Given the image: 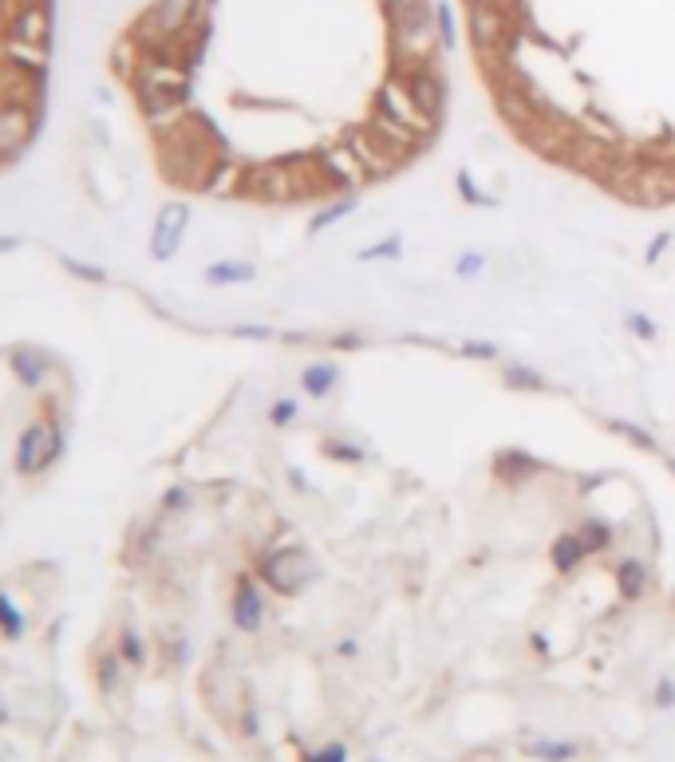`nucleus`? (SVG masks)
Segmentation results:
<instances>
[{
	"label": "nucleus",
	"instance_id": "obj_1",
	"mask_svg": "<svg viewBox=\"0 0 675 762\" xmlns=\"http://www.w3.org/2000/svg\"><path fill=\"white\" fill-rule=\"evenodd\" d=\"M391 40H395V56L408 60L411 68L431 63L434 48H439V25L427 4H411V9H391ZM408 68V71H411Z\"/></svg>",
	"mask_w": 675,
	"mask_h": 762
},
{
	"label": "nucleus",
	"instance_id": "obj_2",
	"mask_svg": "<svg viewBox=\"0 0 675 762\" xmlns=\"http://www.w3.org/2000/svg\"><path fill=\"white\" fill-rule=\"evenodd\" d=\"M186 68L170 60H150L143 63V71L135 76V91H139V104L147 115H163V111H178L186 104Z\"/></svg>",
	"mask_w": 675,
	"mask_h": 762
},
{
	"label": "nucleus",
	"instance_id": "obj_3",
	"mask_svg": "<svg viewBox=\"0 0 675 762\" xmlns=\"http://www.w3.org/2000/svg\"><path fill=\"white\" fill-rule=\"evenodd\" d=\"M257 573H261V580H265L273 593H281V597H293V593L309 589L321 569H316V561H312L309 549L285 546V549H265V554L257 557Z\"/></svg>",
	"mask_w": 675,
	"mask_h": 762
},
{
	"label": "nucleus",
	"instance_id": "obj_4",
	"mask_svg": "<svg viewBox=\"0 0 675 762\" xmlns=\"http://www.w3.org/2000/svg\"><path fill=\"white\" fill-rule=\"evenodd\" d=\"M202 0H155L147 9V17L139 20V36L147 43H170L178 36H186L198 20Z\"/></svg>",
	"mask_w": 675,
	"mask_h": 762
},
{
	"label": "nucleus",
	"instance_id": "obj_5",
	"mask_svg": "<svg viewBox=\"0 0 675 762\" xmlns=\"http://www.w3.org/2000/svg\"><path fill=\"white\" fill-rule=\"evenodd\" d=\"M186 226H190V206H186V202H170V206L158 209L155 234H150V257L170 261L174 253L183 250Z\"/></svg>",
	"mask_w": 675,
	"mask_h": 762
},
{
	"label": "nucleus",
	"instance_id": "obj_6",
	"mask_svg": "<svg viewBox=\"0 0 675 762\" xmlns=\"http://www.w3.org/2000/svg\"><path fill=\"white\" fill-rule=\"evenodd\" d=\"M403 84H408V91H411V99L419 104V111H423L427 119L439 127L442 115H447V84H442L439 71H434L431 63H423V68H411Z\"/></svg>",
	"mask_w": 675,
	"mask_h": 762
},
{
	"label": "nucleus",
	"instance_id": "obj_7",
	"mask_svg": "<svg viewBox=\"0 0 675 762\" xmlns=\"http://www.w3.org/2000/svg\"><path fill=\"white\" fill-rule=\"evenodd\" d=\"M380 111L391 115V119H399L403 127L419 130V135H431V130H434V123L419 111V104L411 99V91H408V84H403V79H388V84L380 87Z\"/></svg>",
	"mask_w": 675,
	"mask_h": 762
},
{
	"label": "nucleus",
	"instance_id": "obj_8",
	"mask_svg": "<svg viewBox=\"0 0 675 762\" xmlns=\"http://www.w3.org/2000/svg\"><path fill=\"white\" fill-rule=\"evenodd\" d=\"M56 447H60V442H56L52 427L32 423L17 442V470L20 475H40V470L56 459Z\"/></svg>",
	"mask_w": 675,
	"mask_h": 762
},
{
	"label": "nucleus",
	"instance_id": "obj_9",
	"mask_svg": "<svg viewBox=\"0 0 675 762\" xmlns=\"http://www.w3.org/2000/svg\"><path fill=\"white\" fill-rule=\"evenodd\" d=\"M470 36H475L478 52H498L510 36V17L502 4H470Z\"/></svg>",
	"mask_w": 675,
	"mask_h": 762
},
{
	"label": "nucleus",
	"instance_id": "obj_10",
	"mask_svg": "<svg viewBox=\"0 0 675 762\" xmlns=\"http://www.w3.org/2000/svg\"><path fill=\"white\" fill-rule=\"evenodd\" d=\"M229 616H234V624L242 633H261V624H265V597H261L253 577H237L234 600H229Z\"/></svg>",
	"mask_w": 675,
	"mask_h": 762
},
{
	"label": "nucleus",
	"instance_id": "obj_11",
	"mask_svg": "<svg viewBox=\"0 0 675 762\" xmlns=\"http://www.w3.org/2000/svg\"><path fill=\"white\" fill-rule=\"evenodd\" d=\"M321 170H329V178L336 186H348V190H355V186H364L372 174H368V166L360 163V155H355L352 147H336L329 150V155L321 158Z\"/></svg>",
	"mask_w": 675,
	"mask_h": 762
},
{
	"label": "nucleus",
	"instance_id": "obj_12",
	"mask_svg": "<svg viewBox=\"0 0 675 762\" xmlns=\"http://www.w3.org/2000/svg\"><path fill=\"white\" fill-rule=\"evenodd\" d=\"M32 135V115L28 107H0V163L20 155Z\"/></svg>",
	"mask_w": 675,
	"mask_h": 762
},
{
	"label": "nucleus",
	"instance_id": "obj_13",
	"mask_svg": "<svg viewBox=\"0 0 675 762\" xmlns=\"http://www.w3.org/2000/svg\"><path fill=\"white\" fill-rule=\"evenodd\" d=\"M628 194H633L636 202H644V206H664V202L675 198V170H667V166L636 170V186Z\"/></svg>",
	"mask_w": 675,
	"mask_h": 762
},
{
	"label": "nucleus",
	"instance_id": "obj_14",
	"mask_svg": "<svg viewBox=\"0 0 675 762\" xmlns=\"http://www.w3.org/2000/svg\"><path fill=\"white\" fill-rule=\"evenodd\" d=\"M296 170H281V166H265V170H257V194L261 198H268V202H285V198H293L296 194V178H293Z\"/></svg>",
	"mask_w": 675,
	"mask_h": 762
},
{
	"label": "nucleus",
	"instance_id": "obj_15",
	"mask_svg": "<svg viewBox=\"0 0 675 762\" xmlns=\"http://www.w3.org/2000/svg\"><path fill=\"white\" fill-rule=\"evenodd\" d=\"M12 32H17L25 43H32V48H43V43H48V9H43V4H28V9L17 12V20H12Z\"/></svg>",
	"mask_w": 675,
	"mask_h": 762
},
{
	"label": "nucleus",
	"instance_id": "obj_16",
	"mask_svg": "<svg viewBox=\"0 0 675 762\" xmlns=\"http://www.w3.org/2000/svg\"><path fill=\"white\" fill-rule=\"evenodd\" d=\"M541 470V462L534 459V455H526V451H502L498 459H493V475L502 478V482H526L529 475H537Z\"/></svg>",
	"mask_w": 675,
	"mask_h": 762
},
{
	"label": "nucleus",
	"instance_id": "obj_17",
	"mask_svg": "<svg viewBox=\"0 0 675 762\" xmlns=\"http://www.w3.org/2000/svg\"><path fill=\"white\" fill-rule=\"evenodd\" d=\"M336 383H340V364H332V360H316V364H309L301 372V388L312 399H324L329 391H336Z\"/></svg>",
	"mask_w": 675,
	"mask_h": 762
},
{
	"label": "nucleus",
	"instance_id": "obj_18",
	"mask_svg": "<svg viewBox=\"0 0 675 762\" xmlns=\"http://www.w3.org/2000/svg\"><path fill=\"white\" fill-rule=\"evenodd\" d=\"M648 565H640L636 557H628V561L616 565V589H620L624 600H640L644 593H648Z\"/></svg>",
	"mask_w": 675,
	"mask_h": 762
},
{
	"label": "nucleus",
	"instance_id": "obj_19",
	"mask_svg": "<svg viewBox=\"0 0 675 762\" xmlns=\"http://www.w3.org/2000/svg\"><path fill=\"white\" fill-rule=\"evenodd\" d=\"M202 277H206V285H214V289L245 285V281L257 277V265H250V261H214V265H209Z\"/></svg>",
	"mask_w": 675,
	"mask_h": 762
},
{
	"label": "nucleus",
	"instance_id": "obj_20",
	"mask_svg": "<svg viewBox=\"0 0 675 762\" xmlns=\"http://www.w3.org/2000/svg\"><path fill=\"white\" fill-rule=\"evenodd\" d=\"M577 541L585 546V554H608L613 549V526L608 521H600V518H585L577 526Z\"/></svg>",
	"mask_w": 675,
	"mask_h": 762
},
{
	"label": "nucleus",
	"instance_id": "obj_21",
	"mask_svg": "<svg viewBox=\"0 0 675 762\" xmlns=\"http://www.w3.org/2000/svg\"><path fill=\"white\" fill-rule=\"evenodd\" d=\"M585 546L577 541V534H565V537H557L554 541V549H549V561H554V569L557 573H577V565L585 561Z\"/></svg>",
	"mask_w": 675,
	"mask_h": 762
},
{
	"label": "nucleus",
	"instance_id": "obj_22",
	"mask_svg": "<svg viewBox=\"0 0 675 762\" xmlns=\"http://www.w3.org/2000/svg\"><path fill=\"white\" fill-rule=\"evenodd\" d=\"M355 209H360V202L348 194V198H336V202H329V206H321L316 214H312V222H309V234H324L329 226H336V222H344V217H352Z\"/></svg>",
	"mask_w": 675,
	"mask_h": 762
},
{
	"label": "nucleus",
	"instance_id": "obj_23",
	"mask_svg": "<svg viewBox=\"0 0 675 762\" xmlns=\"http://www.w3.org/2000/svg\"><path fill=\"white\" fill-rule=\"evenodd\" d=\"M526 751L534 754V759H546V762H569V759H577L580 746L569 743V739H546V743H529Z\"/></svg>",
	"mask_w": 675,
	"mask_h": 762
},
{
	"label": "nucleus",
	"instance_id": "obj_24",
	"mask_svg": "<svg viewBox=\"0 0 675 762\" xmlns=\"http://www.w3.org/2000/svg\"><path fill=\"white\" fill-rule=\"evenodd\" d=\"M608 431L620 434V439H628L633 447H640V451H648V455H656V451H659V442L652 439V434L644 431V427L628 423V419H608Z\"/></svg>",
	"mask_w": 675,
	"mask_h": 762
},
{
	"label": "nucleus",
	"instance_id": "obj_25",
	"mask_svg": "<svg viewBox=\"0 0 675 762\" xmlns=\"http://www.w3.org/2000/svg\"><path fill=\"white\" fill-rule=\"evenodd\" d=\"M506 383H510L513 391H546V375L534 372L529 364H506Z\"/></svg>",
	"mask_w": 675,
	"mask_h": 762
},
{
	"label": "nucleus",
	"instance_id": "obj_26",
	"mask_svg": "<svg viewBox=\"0 0 675 762\" xmlns=\"http://www.w3.org/2000/svg\"><path fill=\"white\" fill-rule=\"evenodd\" d=\"M383 257H403V237L399 234H391V237H383V242H375V245H368V250H360L355 253V261H383Z\"/></svg>",
	"mask_w": 675,
	"mask_h": 762
},
{
	"label": "nucleus",
	"instance_id": "obj_27",
	"mask_svg": "<svg viewBox=\"0 0 675 762\" xmlns=\"http://www.w3.org/2000/svg\"><path fill=\"white\" fill-rule=\"evenodd\" d=\"M324 455L336 462H364V447H355V442H340V439H329L324 442Z\"/></svg>",
	"mask_w": 675,
	"mask_h": 762
},
{
	"label": "nucleus",
	"instance_id": "obj_28",
	"mask_svg": "<svg viewBox=\"0 0 675 762\" xmlns=\"http://www.w3.org/2000/svg\"><path fill=\"white\" fill-rule=\"evenodd\" d=\"M486 268V253H459V261H454V277H462V281H475L478 273Z\"/></svg>",
	"mask_w": 675,
	"mask_h": 762
},
{
	"label": "nucleus",
	"instance_id": "obj_29",
	"mask_svg": "<svg viewBox=\"0 0 675 762\" xmlns=\"http://www.w3.org/2000/svg\"><path fill=\"white\" fill-rule=\"evenodd\" d=\"M434 25H439L442 48H454V17H450V4H447V0H439V4H434Z\"/></svg>",
	"mask_w": 675,
	"mask_h": 762
},
{
	"label": "nucleus",
	"instance_id": "obj_30",
	"mask_svg": "<svg viewBox=\"0 0 675 762\" xmlns=\"http://www.w3.org/2000/svg\"><path fill=\"white\" fill-rule=\"evenodd\" d=\"M296 416H301V408H296V399H277V403L268 408V423H273V427H288Z\"/></svg>",
	"mask_w": 675,
	"mask_h": 762
},
{
	"label": "nucleus",
	"instance_id": "obj_31",
	"mask_svg": "<svg viewBox=\"0 0 675 762\" xmlns=\"http://www.w3.org/2000/svg\"><path fill=\"white\" fill-rule=\"evenodd\" d=\"M624 324H628V332H633V336H640V340H656L659 336L656 321H652V316H644V312H628V316H624Z\"/></svg>",
	"mask_w": 675,
	"mask_h": 762
},
{
	"label": "nucleus",
	"instance_id": "obj_32",
	"mask_svg": "<svg viewBox=\"0 0 675 762\" xmlns=\"http://www.w3.org/2000/svg\"><path fill=\"white\" fill-rule=\"evenodd\" d=\"M304 762H348V746L344 743H329L316 754H304Z\"/></svg>",
	"mask_w": 675,
	"mask_h": 762
},
{
	"label": "nucleus",
	"instance_id": "obj_33",
	"mask_svg": "<svg viewBox=\"0 0 675 762\" xmlns=\"http://www.w3.org/2000/svg\"><path fill=\"white\" fill-rule=\"evenodd\" d=\"M462 352L467 355H475V360H498V344H490V340H467V344H462Z\"/></svg>",
	"mask_w": 675,
	"mask_h": 762
},
{
	"label": "nucleus",
	"instance_id": "obj_34",
	"mask_svg": "<svg viewBox=\"0 0 675 762\" xmlns=\"http://www.w3.org/2000/svg\"><path fill=\"white\" fill-rule=\"evenodd\" d=\"M0 624H4V633H9V636H17L20 628H25V621H20L17 608L9 605V597H0Z\"/></svg>",
	"mask_w": 675,
	"mask_h": 762
},
{
	"label": "nucleus",
	"instance_id": "obj_35",
	"mask_svg": "<svg viewBox=\"0 0 675 762\" xmlns=\"http://www.w3.org/2000/svg\"><path fill=\"white\" fill-rule=\"evenodd\" d=\"M459 190H462V198H467L470 206H493V202L486 198V194H478V190H475V183H470V174H467V170H459Z\"/></svg>",
	"mask_w": 675,
	"mask_h": 762
},
{
	"label": "nucleus",
	"instance_id": "obj_36",
	"mask_svg": "<svg viewBox=\"0 0 675 762\" xmlns=\"http://www.w3.org/2000/svg\"><path fill=\"white\" fill-rule=\"evenodd\" d=\"M234 336H242V340H273V329H265V324H242V329H234Z\"/></svg>",
	"mask_w": 675,
	"mask_h": 762
},
{
	"label": "nucleus",
	"instance_id": "obj_37",
	"mask_svg": "<svg viewBox=\"0 0 675 762\" xmlns=\"http://www.w3.org/2000/svg\"><path fill=\"white\" fill-rule=\"evenodd\" d=\"M656 707H675V684H672V680H659V684H656Z\"/></svg>",
	"mask_w": 675,
	"mask_h": 762
},
{
	"label": "nucleus",
	"instance_id": "obj_38",
	"mask_svg": "<svg viewBox=\"0 0 675 762\" xmlns=\"http://www.w3.org/2000/svg\"><path fill=\"white\" fill-rule=\"evenodd\" d=\"M667 245H672V229H664V234H659L656 242L648 245V265H656V261L664 257V250H667Z\"/></svg>",
	"mask_w": 675,
	"mask_h": 762
},
{
	"label": "nucleus",
	"instance_id": "obj_39",
	"mask_svg": "<svg viewBox=\"0 0 675 762\" xmlns=\"http://www.w3.org/2000/svg\"><path fill=\"white\" fill-rule=\"evenodd\" d=\"M332 348H364V336H355V332H344V336H332Z\"/></svg>",
	"mask_w": 675,
	"mask_h": 762
},
{
	"label": "nucleus",
	"instance_id": "obj_40",
	"mask_svg": "<svg viewBox=\"0 0 675 762\" xmlns=\"http://www.w3.org/2000/svg\"><path fill=\"white\" fill-rule=\"evenodd\" d=\"M288 482H296V490H301V495H304V490H312V486L304 482V475H301V470H288Z\"/></svg>",
	"mask_w": 675,
	"mask_h": 762
},
{
	"label": "nucleus",
	"instance_id": "obj_41",
	"mask_svg": "<svg viewBox=\"0 0 675 762\" xmlns=\"http://www.w3.org/2000/svg\"><path fill=\"white\" fill-rule=\"evenodd\" d=\"M411 4H423V0H388V9H411Z\"/></svg>",
	"mask_w": 675,
	"mask_h": 762
},
{
	"label": "nucleus",
	"instance_id": "obj_42",
	"mask_svg": "<svg viewBox=\"0 0 675 762\" xmlns=\"http://www.w3.org/2000/svg\"><path fill=\"white\" fill-rule=\"evenodd\" d=\"M17 237H0V253H12V250H17Z\"/></svg>",
	"mask_w": 675,
	"mask_h": 762
},
{
	"label": "nucleus",
	"instance_id": "obj_43",
	"mask_svg": "<svg viewBox=\"0 0 675 762\" xmlns=\"http://www.w3.org/2000/svg\"><path fill=\"white\" fill-rule=\"evenodd\" d=\"M470 4H502V9H506L510 0H470Z\"/></svg>",
	"mask_w": 675,
	"mask_h": 762
},
{
	"label": "nucleus",
	"instance_id": "obj_44",
	"mask_svg": "<svg viewBox=\"0 0 675 762\" xmlns=\"http://www.w3.org/2000/svg\"><path fill=\"white\" fill-rule=\"evenodd\" d=\"M368 762H380V759H368Z\"/></svg>",
	"mask_w": 675,
	"mask_h": 762
},
{
	"label": "nucleus",
	"instance_id": "obj_45",
	"mask_svg": "<svg viewBox=\"0 0 675 762\" xmlns=\"http://www.w3.org/2000/svg\"><path fill=\"white\" fill-rule=\"evenodd\" d=\"M672 470H675V459H672Z\"/></svg>",
	"mask_w": 675,
	"mask_h": 762
}]
</instances>
